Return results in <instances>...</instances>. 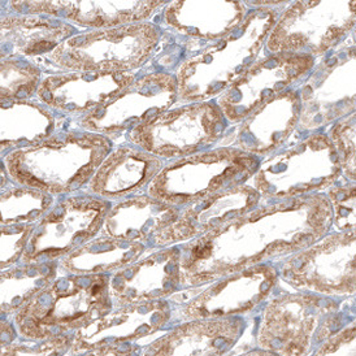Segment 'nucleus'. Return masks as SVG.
I'll use <instances>...</instances> for the list:
<instances>
[{
    "mask_svg": "<svg viewBox=\"0 0 356 356\" xmlns=\"http://www.w3.org/2000/svg\"><path fill=\"white\" fill-rule=\"evenodd\" d=\"M113 149L115 142L107 136L65 129L40 143L1 155V172L13 184L55 197L82 193Z\"/></svg>",
    "mask_w": 356,
    "mask_h": 356,
    "instance_id": "2",
    "label": "nucleus"
},
{
    "mask_svg": "<svg viewBox=\"0 0 356 356\" xmlns=\"http://www.w3.org/2000/svg\"><path fill=\"white\" fill-rule=\"evenodd\" d=\"M300 113L302 102L297 85L268 100L246 119L229 128L216 147L228 146L267 158L286 146L297 131Z\"/></svg>",
    "mask_w": 356,
    "mask_h": 356,
    "instance_id": "20",
    "label": "nucleus"
},
{
    "mask_svg": "<svg viewBox=\"0 0 356 356\" xmlns=\"http://www.w3.org/2000/svg\"><path fill=\"white\" fill-rule=\"evenodd\" d=\"M278 284V269L270 263L216 280L207 284L194 299L178 308V324L200 318L245 316L267 302Z\"/></svg>",
    "mask_w": 356,
    "mask_h": 356,
    "instance_id": "17",
    "label": "nucleus"
},
{
    "mask_svg": "<svg viewBox=\"0 0 356 356\" xmlns=\"http://www.w3.org/2000/svg\"><path fill=\"white\" fill-rule=\"evenodd\" d=\"M77 33L79 26L47 15L1 13L0 59H40Z\"/></svg>",
    "mask_w": 356,
    "mask_h": 356,
    "instance_id": "26",
    "label": "nucleus"
},
{
    "mask_svg": "<svg viewBox=\"0 0 356 356\" xmlns=\"http://www.w3.org/2000/svg\"><path fill=\"white\" fill-rule=\"evenodd\" d=\"M298 88L302 102L298 133L323 130L355 112L356 43H342L318 58Z\"/></svg>",
    "mask_w": 356,
    "mask_h": 356,
    "instance_id": "13",
    "label": "nucleus"
},
{
    "mask_svg": "<svg viewBox=\"0 0 356 356\" xmlns=\"http://www.w3.org/2000/svg\"><path fill=\"white\" fill-rule=\"evenodd\" d=\"M280 282L294 291L323 297H356V229L327 233L314 245L285 257Z\"/></svg>",
    "mask_w": 356,
    "mask_h": 356,
    "instance_id": "12",
    "label": "nucleus"
},
{
    "mask_svg": "<svg viewBox=\"0 0 356 356\" xmlns=\"http://www.w3.org/2000/svg\"><path fill=\"white\" fill-rule=\"evenodd\" d=\"M317 58L280 52L264 54L216 102L230 127L241 122L268 100L299 85L315 67Z\"/></svg>",
    "mask_w": 356,
    "mask_h": 356,
    "instance_id": "16",
    "label": "nucleus"
},
{
    "mask_svg": "<svg viewBox=\"0 0 356 356\" xmlns=\"http://www.w3.org/2000/svg\"><path fill=\"white\" fill-rule=\"evenodd\" d=\"M0 152L22 149L43 142L70 129L67 116L59 115L40 102L0 100Z\"/></svg>",
    "mask_w": 356,
    "mask_h": 356,
    "instance_id": "28",
    "label": "nucleus"
},
{
    "mask_svg": "<svg viewBox=\"0 0 356 356\" xmlns=\"http://www.w3.org/2000/svg\"><path fill=\"white\" fill-rule=\"evenodd\" d=\"M261 204V195L250 184L221 190L179 208L177 218L158 233L149 248L176 246L222 228Z\"/></svg>",
    "mask_w": 356,
    "mask_h": 356,
    "instance_id": "21",
    "label": "nucleus"
},
{
    "mask_svg": "<svg viewBox=\"0 0 356 356\" xmlns=\"http://www.w3.org/2000/svg\"><path fill=\"white\" fill-rule=\"evenodd\" d=\"M351 35H353V40H354V43H356V28L355 30L353 31V34H351Z\"/></svg>",
    "mask_w": 356,
    "mask_h": 356,
    "instance_id": "38",
    "label": "nucleus"
},
{
    "mask_svg": "<svg viewBox=\"0 0 356 356\" xmlns=\"http://www.w3.org/2000/svg\"><path fill=\"white\" fill-rule=\"evenodd\" d=\"M333 211V228L336 230L356 229V181L347 179L336 184L327 191Z\"/></svg>",
    "mask_w": 356,
    "mask_h": 356,
    "instance_id": "34",
    "label": "nucleus"
},
{
    "mask_svg": "<svg viewBox=\"0 0 356 356\" xmlns=\"http://www.w3.org/2000/svg\"><path fill=\"white\" fill-rule=\"evenodd\" d=\"M178 102L175 73L155 70L137 77L116 98L77 118L76 128L107 136H119L175 107Z\"/></svg>",
    "mask_w": 356,
    "mask_h": 356,
    "instance_id": "15",
    "label": "nucleus"
},
{
    "mask_svg": "<svg viewBox=\"0 0 356 356\" xmlns=\"http://www.w3.org/2000/svg\"><path fill=\"white\" fill-rule=\"evenodd\" d=\"M167 160L127 143L112 149L102 161L82 193L107 199L122 200L146 191Z\"/></svg>",
    "mask_w": 356,
    "mask_h": 356,
    "instance_id": "25",
    "label": "nucleus"
},
{
    "mask_svg": "<svg viewBox=\"0 0 356 356\" xmlns=\"http://www.w3.org/2000/svg\"><path fill=\"white\" fill-rule=\"evenodd\" d=\"M113 202L85 193L60 199L35 224L22 263L61 260L100 232Z\"/></svg>",
    "mask_w": 356,
    "mask_h": 356,
    "instance_id": "14",
    "label": "nucleus"
},
{
    "mask_svg": "<svg viewBox=\"0 0 356 356\" xmlns=\"http://www.w3.org/2000/svg\"><path fill=\"white\" fill-rule=\"evenodd\" d=\"M342 177L334 145L327 133L306 134L261 160L248 184L257 188L261 203L321 194Z\"/></svg>",
    "mask_w": 356,
    "mask_h": 356,
    "instance_id": "7",
    "label": "nucleus"
},
{
    "mask_svg": "<svg viewBox=\"0 0 356 356\" xmlns=\"http://www.w3.org/2000/svg\"><path fill=\"white\" fill-rule=\"evenodd\" d=\"M314 355H356V317L329 337Z\"/></svg>",
    "mask_w": 356,
    "mask_h": 356,
    "instance_id": "36",
    "label": "nucleus"
},
{
    "mask_svg": "<svg viewBox=\"0 0 356 356\" xmlns=\"http://www.w3.org/2000/svg\"><path fill=\"white\" fill-rule=\"evenodd\" d=\"M67 272L59 260L17 263L0 273V312L1 316H15L22 307Z\"/></svg>",
    "mask_w": 356,
    "mask_h": 356,
    "instance_id": "30",
    "label": "nucleus"
},
{
    "mask_svg": "<svg viewBox=\"0 0 356 356\" xmlns=\"http://www.w3.org/2000/svg\"><path fill=\"white\" fill-rule=\"evenodd\" d=\"M172 0H6L1 13L47 15L83 29L149 21Z\"/></svg>",
    "mask_w": 356,
    "mask_h": 356,
    "instance_id": "18",
    "label": "nucleus"
},
{
    "mask_svg": "<svg viewBox=\"0 0 356 356\" xmlns=\"http://www.w3.org/2000/svg\"><path fill=\"white\" fill-rule=\"evenodd\" d=\"M230 128L216 100L175 106L125 133L129 143L164 160L216 147Z\"/></svg>",
    "mask_w": 356,
    "mask_h": 356,
    "instance_id": "10",
    "label": "nucleus"
},
{
    "mask_svg": "<svg viewBox=\"0 0 356 356\" xmlns=\"http://www.w3.org/2000/svg\"><path fill=\"white\" fill-rule=\"evenodd\" d=\"M137 77L136 72H56L43 77L35 99L59 115L81 118L116 98Z\"/></svg>",
    "mask_w": 356,
    "mask_h": 356,
    "instance_id": "22",
    "label": "nucleus"
},
{
    "mask_svg": "<svg viewBox=\"0 0 356 356\" xmlns=\"http://www.w3.org/2000/svg\"><path fill=\"white\" fill-rule=\"evenodd\" d=\"M342 325L343 315L333 298L303 291L278 296L257 318V350L248 355H309Z\"/></svg>",
    "mask_w": 356,
    "mask_h": 356,
    "instance_id": "5",
    "label": "nucleus"
},
{
    "mask_svg": "<svg viewBox=\"0 0 356 356\" xmlns=\"http://www.w3.org/2000/svg\"><path fill=\"white\" fill-rule=\"evenodd\" d=\"M111 275L64 273L13 316L22 339L44 341L73 336L112 308Z\"/></svg>",
    "mask_w": 356,
    "mask_h": 356,
    "instance_id": "4",
    "label": "nucleus"
},
{
    "mask_svg": "<svg viewBox=\"0 0 356 356\" xmlns=\"http://www.w3.org/2000/svg\"><path fill=\"white\" fill-rule=\"evenodd\" d=\"M245 0H172L159 25L206 46L227 35L248 16Z\"/></svg>",
    "mask_w": 356,
    "mask_h": 356,
    "instance_id": "24",
    "label": "nucleus"
},
{
    "mask_svg": "<svg viewBox=\"0 0 356 356\" xmlns=\"http://www.w3.org/2000/svg\"><path fill=\"white\" fill-rule=\"evenodd\" d=\"M163 35V28L152 21L89 29L74 34L40 59L58 72H136L154 58Z\"/></svg>",
    "mask_w": 356,
    "mask_h": 356,
    "instance_id": "6",
    "label": "nucleus"
},
{
    "mask_svg": "<svg viewBox=\"0 0 356 356\" xmlns=\"http://www.w3.org/2000/svg\"><path fill=\"white\" fill-rule=\"evenodd\" d=\"M178 245L149 250L109 278L112 306L165 300L185 289Z\"/></svg>",
    "mask_w": 356,
    "mask_h": 356,
    "instance_id": "19",
    "label": "nucleus"
},
{
    "mask_svg": "<svg viewBox=\"0 0 356 356\" xmlns=\"http://www.w3.org/2000/svg\"><path fill=\"white\" fill-rule=\"evenodd\" d=\"M327 133L334 145L342 176L350 181H356V111L337 120L329 127Z\"/></svg>",
    "mask_w": 356,
    "mask_h": 356,
    "instance_id": "33",
    "label": "nucleus"
},
{
    "mask_svg": "<svg viewBox=\"0 0 356 356\" xmlns=\"http://www.w3.org/2000/svg\"><path fill=\"white\" fill-rule=\"evenodd\" d=\"M261 158L228 146L204 149L169 160L145 193L176 207L207 198L221 190L246 184Z\"/></svg>",
    "mask_w": 356,
    "mask_h": 356,
    "instance_id": "8",
    "label": "nucleus"
},
{
    "mask_svg": "<svg viewBox=\"0 0 356 356\" xmlns=\"http://www.w3.org/2000/svg\"><path fill=\"white\" fill-rule=\"evenodd\" d=\"M294 0H245L248 8H260V7H286Z\"/></svg>",
    "mask_w": 356,
    "mask_h": 356,
    "instance_id": "37",
    "label": "nucleus"
},
{
    "mask_svg": "<svg viewBox=\"0 0 356 356\" xmlns=\"http://www.w3.org/2000/svg\"><path fill=\"white\" fill-rule=\"evenodd\" d=\"M149 246L139 242L97 234L60 260L64 272L73 275H112L137 261Z\"/></svg>",
    "mask_w": 356,
    "mask_h": 356,
    "instance_id": "29",
    "label": "nucleus"
},
{
    "mask_svg": "<svg viewBox=\"0 0 356 356\" xmlns=\"http://www.w3.org/2000/svg\"><path fill=\"white\" fill-rule=\"evenodd\" d=\"M1 229V255H0V270L20 263L30 238L35 229V224H16V225H0Z\"/></svg>",
    "mask_w": 356,
    "mask_h": 356,
    "instance_id": "35",
    "label": "nucleus"
},
{
    "mask_svg": "<svg viewBox=\"0 0 356 356\" xmlns=\"http://www.w3.org/2000/svg\"><path fill=\"white\" fill-rule=\"evenodd\" d=\"M243 316L200 318L179 323L145 348L146 356L230 355L246 332Z\"/></svg>",
    "mask_w": 356,
    "mask_h": 356,
    "instance_id": "23",
    "label": "nucleus"
},
{
    "mask_svg": "<svg viewBox=\"0 0 356 356\" xmlns=\"http://www.w3.org/2000/svg\"><path fill=\"white\" fill-rule=\"evenodd\" d=\"M178 307L168 299L112 307L73 334L70 355L125 356L145 348L176 327Z\"/></svg>",
    "mask_w": 356,
    "mask_h": 356,
    "instance_id": "9",
    "label": "nucleus"
},
{
    "mask_svg": "<svg viewBox=\"0 0 356 356\" xmlns=\"http://www.w3.org/2000/svg\"><path fill=\"white\" fill-rule=\"evenodd\" d=\"M4 1H6V0H1V3H4Z\"/></svg>",
    "mask_w": 356,
    "mask_h": 356,
    "instance_id": "39",
    "label": "nucleus"
},
{
    "mask_svg": "<svg viewBox=\"0 0 356 356\" xmlns=\"http://www.w3.org/2000/svg\"><path fill=\"white\" fill-rule=\"evenodd\" d=\"M356 28V0H294L280 13L266 54L296 52L321 58Z\"/></svg>",
    "mask_w": 356,
    "mask_h": 356,
    "instance_id": "11",
    "label": "nucleus"
},
{
    "mask_svg": "<svg viewBox=\"0 0 356 356\" xmlns=\"http://www.w3.org/2000/svg\"><path fill=\"white\" fill-rule=\"evenodd\" d=\"M333 228L325 193L261 203L222 228L178 245L186 286H202L243 269L287 257Z\"/></svg>",
    "mask_w": 356,
    "mask_h": 356,
    "instance_id": "1",
    "label": "nucleus"
},
{
    "mask_svg": "<svg viewBox=\"0 0 356 356\" xmlns=\"http://www.w3.org/2000/svg\"><path fill=\"white\" fill-rule=\"evenodd\" d=\"M178 213L179 207L152 198L143 191L112 204L99 234L139 242L149 248L154 237L170 225Z\"/></svg>",
    "mask_w": 356,
    "mask_h": 356,
    "instance_id": "27",
    "label": "nucleus"
},
{
    "mask_svg": "<svg viewBox=\"0 0 356 356\" xmlns=\"http://www.w3.org/2000/svg\"><path fill=\"white\" fill-rule=\"evenodd\" d=\"M13 184V182H12ZM55 195L37 188L1 186L0 194V225L37 224L55 206Z\"/></svg>",
    "mask_w": 356,
    "mask_h": 356,
    "instance_id": "31",
    "label": "nucleus"
},
{
    "mask_svg": "<svg viewBox=\"0 0 356 356\" xmlns=\"http://www.w3.org/2000/svg\"><path fill=\"white\" fill-rule=\"evenodd\" d=\"M42 70L26 58L0 59V100H30L37 97Z\"/></svg>",
    "mask_w": 356,
    "mask_h": 356,
    "instance_id": "32",
    "label": "nucleus"
},
{
    "mask_svg": "<svg viewBox=\"0 0 356 356\" xmlns=\"http://www.w3.org/2000/svg\"><path fill=\"white\" fill-rule=\"evenodd\" d=\"M284 8H252L227 35L181 60L173 72L178 85L176 106L218 99L263 56L268 37Z\"/></svg>",
    "mask_w": 356,
    "mask_h": 356,
    "instance_id": "3",
    "label": "nucleus"
}]
</instances>
